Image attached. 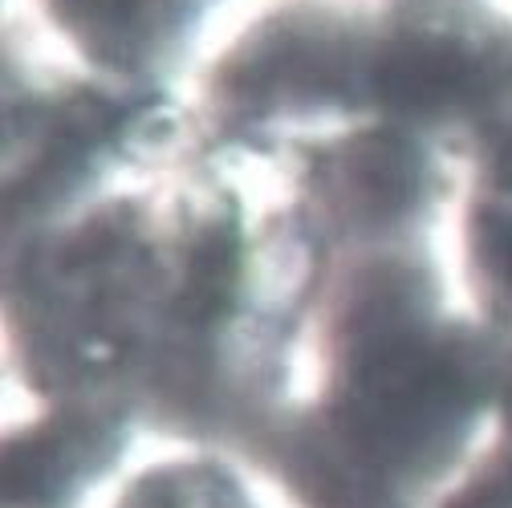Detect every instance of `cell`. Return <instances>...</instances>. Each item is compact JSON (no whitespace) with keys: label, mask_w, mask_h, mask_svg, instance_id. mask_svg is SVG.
Returning <instances> with one entry per match:
<instances>
[{"label":"cell","mask_w":512,"mask_h":508,"mask_svg":"<svg viewBox=\"0 0 512 508\" xmlns=\"http://www.w3.org/2000/svg\"><path fill=\"white\" fill-rule=\"evenodd\" d=\"M297 480L313 508H395L387 472L362 460L338 431L322 435L301 452Z\"/></svg>","instance_id":"4"},{"label":"cell","mask_w":512,"mask_h":508,"mask_svg":"<svg viewBox=\"0 0 512 508\" xmlns=\"http://www.w3.org/2000/svg\"><path fill=\"white\" fill-rule=\"evenodd\" d=\"M468 399L472 391L460 362L407 330L387 305L358 330L338 435L391 476L439 456L468 415Z\"/></svg>","instance_id":"1"},{"label":"cell","mask_w":512,"mask_h":508,"mask_svg":"<svg viewBox=\"0 0 512 508\" xmlns=\"http://www.w3.org/2000/svg\"><path fill=\"white\" fill-rule=\"evenodd\" d=\"M504 261L512 265V232H508V240H504Z\"/></svg>","instance_id":"8"},{"label":"cell","mask_w":512,"mask_h":508,"mask_svg":"<svg viewBox=\"0 0 512 508\" xmlns=\"http://www.w3.org/2000/svg\"><path fill=\"white\" fill-rule=\"evenodd\" d=\"M472 78L468 57L447 41L395 45L378 66V94L395 110H435L464 94Z\"/></svg>","instance_id":"3"},{"label":"cell","mask_w":512,"mask_h":508,"mask_svg":"<svg viewBox=\"0 0 512 508\" xmlns=\"http://www.w3.org/2000/svg\"><path fill=\"white\" fill-rule=\"evenodd\" d=\"M143 0H57V17L74 25L78 33L94 37H114L135 21Z\"/></svg>","instance_id":"6"},{"label":"cell","mask_w":512,"mask_h":508,"mask_svg":"<svg viewBox=\"0 0 512 508\" xmlns=\"http://www.w3.org/2000/svg\"><path fill=\"white\" fill-rule=\"evenodd\" d=\"M90 452H94V435L74 423H57L37 435H25L21 443H13L5 460L9 500L21 508L57 504L86 472Z\"/></svg>","instance_id":"2"},{"label":"cell","mask_w":512,"mask_h":508,"mask_svg":"<svg viewBox=\"0 0 512 508\" xmlns=\"http://www.w3.org/2000/svg\"><path fill=\"white\" fill-rule=\"evenodd\" d=\"M350 171H354V183L366 192V200L378 204L382 212L407 204L415 192V179H419V163H415L411 147H403L399 139H366L354 151Z\"/></svg>","instance_id":"5"},{"label":"cell","mask_w":512,"mask_h":508,"mask_svg":"<svg viewBox=\"0 0 512 508\" xmlns=\"http://www.w3.org/2000/svg\"><path fill=\"white\" fill-rule=\"evenodd\" d=\"M196 496H200V488H179V484H171L163 476V480L139 484L135 496L126 500L122 508H196Z\"/></svg>","instance_id":"7"}]
</instances>
